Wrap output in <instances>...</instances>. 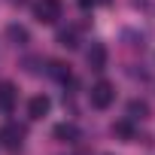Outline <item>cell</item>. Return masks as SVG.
<instances>
[{
    "mask_svg": "<svg viewBox=\"0 0 155 155\" xmlns=\"http://www.w3.org/2000/svg\"><path fill=\"white\" fill-rule=\"evenodd\" d=\"M88 101H91L94 110H110L113 101H116V88H113V82H107V79L94 82L91 91H88Z\"/></svg>",
    "mask_w": 155,
    "mask_h": 155,
    "instance_id": "6da1fadb",
    "label": "cell"
},
{
    "mask_svg": "<svg viewBox=\"0 0 155 155\" xmlns=\"http://www.w3.org/2000/svg\"><path fill=\"white\" fill-rule=\"evenodd\" d=\"M61 12H64L61 0H37V3H34V18L40 25H55L61 18Z\"/></svg>",
    "mask_w": 155,
    "mask_h": 155,
    "instance_id": "7a4b0ae2",
    "label": "cell"
},
{
    "mask_svg": "<svg viewBox=\"0 0 155 155\" xmlns=\"http://www.w3.org/2000/svg\"><path fill=\"white\" fill-rule=\"evenodd\" d=\"M0 143H3L9 152H18L21 143H25V128L15 125V122H6L3 128H0Z\"/></svg>",
    "mask_w": 155,
    "mask_h": 155,
    "instance_id": "3957f363",
    "label": "cell"
},
{
    "mask_svg": "<svg viewBox=\"0 0 155 155\" xmlns=\"http://www.w3.org/2000/svg\"><path fill=\"white\" fill-rule=\"evenodd\" d=\"M107 58H110V52H107L104 43H91L88 52H85V61H88L91 70H104V67H107Z\"/></svg>",
    "mask_w": 155,
    "mask_h": 155,
    "instance_id": "277c9868",
    "label": "cell"
},
{
    "mask_svg": "<svg viewBox=\"0 0 155 155\" xmlns=\"http://www.w3.org/2000/svg\"><path fill=\"white\" fill-rule=\"evenodd\" d=\"M15 101H18V91L12 82H0V113H12L15 110Z\"/></svg>",
    "mask_w": 155,
    "mask_h": 155,
    "instance_id": "5b68a950",
    "label": "cell"
},
{
    "mask_svg": "<svg viewBox=\"0 0 155 155\" xmlns=\"http://www.w3.org/2000/svg\"><path fill=\"white\" fill-rule=\"evenodd\" d=\"M49 110H52V101L46 94H34L28 101V116L31 119H43V116H49Z\"/></svg>",
    "mask_w": 155,
    "mask_h": 155,
    "instance_id": "8992f818",
    "label": "cell"
},
{
    "mask_svg": "<svg viewBox=\"0 0 155 155\" xmlns=\"http://www.w3.org/2000/svg\"><path fill=\"white\" fill-rule=\"evenodd\" d=\"M52 137L58 143H76V140H79V128H76L73 122H61V125H55Z\"/></svg>",
    "mask_w": 155,
    "mask_h": 155,
    "instance_id": "52a82bcc",
    "label": "cell"
},
{
    "mask_svg": "<svg viewBox=\"0 0 155 155\" xmlns=\"http://www.w3.org/2000/svg\"><path fill=\"white\" fill-rule=\"evenodd\" d=\"M6 40L12 43V46H28L31 43V34H28V28L25 25H6Z\"/></svg>",
    "mask_w": 155,
    "mask_h": 155,
    "instance_id": "ba28073f",
    "label": "cell"
},
{
    "mask_svg": "<svg viewBox=\"0 0 155 155\" xmlns=\"http://www.w3.org/2000/svg\"><path fill=\"white\" fill-rule=\"evenodd\" d=\"M58 46L76 49V46H79V31H76V28H61L58 31Z\"/></svg>",
    "mask_w": 155,
    "mask_h": 155,
    "instance_id": "9c48e42d",
    "label": "cell"
},
{
    "mask_svg": "<svg viewBox=\"0 0 155 155\" xmlns=\"http://www.w3.org/2000/svg\"><path fill=\"white\" fill-rule=\"evenodd\" d=\"M113 134H116V137H122L125 143H131V140L137 137V131H134L131 119H122V122H116V125H113Z\"/></svg>",
    "mask_w": 155,
    "mask_h": 155,
    "instance_id": "30bf717a",
    "label": "cell"
},
{
    "mask_svg": "<svg viewBox=\"0 0 155 155\" xmlns=\"http://www.w3.org/2000/svg\"><path fill=\"white\" fill-rule=\"evenodd\" d=\"M146 116H149V104H146V101H131V104H128V119H131V122H137V119L143 122Z\"/></svg>",
    "mask_w": 155,
    "mask_h": 155,
    "instance_id": "8fae6325",
    "label": "cell"
},
{
    "mask_svg": "<svg viewBox=\"0 0 155 155\" xmlns=\"http://www.w3.org/2000/svg\"><path fill=\"white\" fill-rule=\"evenodd\" d=\"M49 76H55L58 82H70V67L64 61H49Z\"/></svg>",
    "mask_w": 155,
    "mask_h": 155,
    "instance_id": "7c38bea8",
    "label": "cell"
},
{
    "mask_svg": "<svg viewBox=\"0 0 155 155\" xmlns=\"http://www.w3.org/2000/svg\"><path fill=\"white\" fill-rule=\"evenodd\" d=\"M79 6H82V9H88V6H94V0H79Z\"/></svg>",
    "mask_w": 155,
    "mask_h": 155,
    "instance_id": "4fadbf2b",
    "label": "cell"
}]
</instances>
